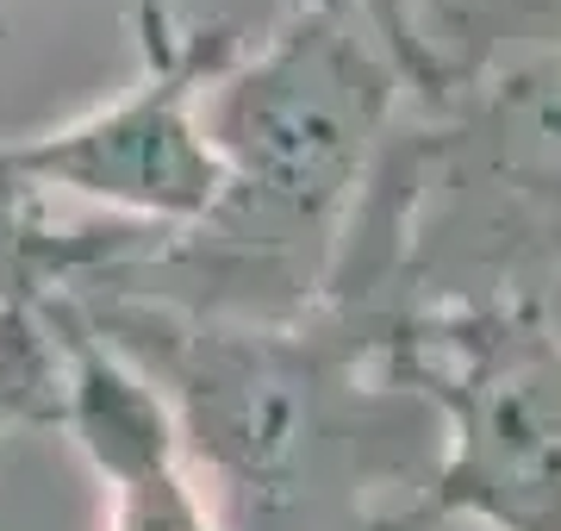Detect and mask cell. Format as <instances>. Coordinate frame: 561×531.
Here are the masks:
<instances>
[{
  "instance_id": "cell-1",
  "label": "cell",
  "mask_w": 561,
  "mask_h": 531,
  "mask_svg": "<svg viewBox=\"0 0 561 531\" xmlns=\"http://www.w3.org/2000/svg\"><path fill=\"white\" fill-rule=\"evenodd\" d=\"M162 394L219 531H375L424 482L437 426L381 369L387 313H213L62 287Z\"/></svg>"
},
{
  "instance_id": "cell-2",
  "label": "cell",
  "mask_w": 561,
  "mask_h": 531,
  "mask_svg": "<svg viewBox=\"0 0 561 531\" xmlns=\"http://www.w3.org/2000/svg\"><path fill=\"white\" fill-rule=\"evenodd\" d=\"M405 113V82L350 0H300L206 88L219 206L131 263L76 287H119L213 313H300L337 269L368 176Z\"/></svg>"
},
{
  "instance_id": "cell-3",
  "label": "cell",
  "mask_w": 561,
  "mask_h": 531,
  "mask_svg": "<svg viewBox=\"0 0 561 531\" xmlns=\"http://www.w3.org/2000/svg\"><path fill=\"white\" fill-rule=\"evenodd\" d=\"M561 287V44L481 63L405 106L319 301L368 313Z\"/></svg>"
},
{
  "instance_id": "cell-4",
  "label": "cell",
  "mask_w": 561,
  "mask_h": 531,
  "mask_svg": "<svg viewBox=\"0 0 561 531\" xmlns=\"http://www.w3.org/2000/svg\"><path fill=\"white\" fill-rule=\"evenodd\" d=\"M381 369L431 413V470L375 531L468 519L561 531V331L530 301L405 307L381 326Z\"/></svg>"
},
{
  "instance_id": "cell-5",
  "label": "cell",
  "mask_w": 561,
  "mask_h": 531,
  "mask_svg": "<svg viewBox=\"0 0 561 531\" xmlns=\"http://www.w3.org/2000/svg\"><path fill=\"white\" fill-rule=\"evenodd\" d=\"M138 76L69 125L0 144V176L32 201L101 206L113 225L181 238L219 206V157L206 144L201 106L250 44L231 20H181L169 0L131 7Z\"/></svg>"
},
{
  "instance_id": "cell-6",
  "label": "cell",
  "mask_w": 561,
  "mask_h": 531,
  "mask_svg": "<svg viewBox=\"0 0 561 531\" xmlns=\"http://www.w3.org/2000/svg\"><path fill=\"white\" fill-rule=\"evenodd\" d=\"M38 319L57 350V431L101 488V531H219L162 394L81 319L69 294H44Z\"/></svg>"
},
{
  "instance_id": "cell-7",
  "label": "cell",
  "mask_w": 561,
  "mask_h": 531,
  "mask_svg": "<svg viewBox=\"0 0 561 531\" xmlns=\"http://www.w3.org/2000/svg\"><path fill=\"white\" fill-rule=\"evenodd\" d=\"M157 245V231L113 219H57L0 176V307H32L57 287L94 282Z\"/></svg>"
},
{
  "instance_id": "cell-8",
  "label": "cell",
  "mask_w": 561,
  "mask_h": 531,
  "mask_svg": "<svg viewBox=\"0 0 561 531\" xmlns=\"http://www.w3.org/2000/svg\"><path fill=\"white\" fill-rule=\"evenodd\" d=\"M419 32L437 63V82L449 88L481 63L561 44V0H431L419 13Z\"/></svg>"
},
{
  "instance_id": "cell-9",
  "label": "cell",
  "mask_w": 561,
  "mask_h": 531,
  "mask_svg": "<svg viewBox=\"0 0 561 531\" xmlns=\"http://www.w3.org/2000/svg\"><path fill=\"white\" fill-rule=\"evenodd\" d=\"M57 426V350L32 307H0V438Z\"/></svg>"
},
{
  "instance_id": "cell-10",
  "label": "cell",
  "mask_w": 561,
  "mask_h": 531,
  "mask_svg": "<svg viewBox=\"0 0 561 531\" xmlns=\"http://www.w3.org/2000/svg\"><path fill=\"white\" fill-rule=\"evenodd\" d=\"M350 7H356V20L368 25V38L387 50V63L400 69L405 106L437 101L443 82H437V63H431L424 32H419V7H424V0H350Z\"/></svg>"
},
{
  "instance_id": "cell-11",
  "label": "cell",
  "mask_w": 561,
  "mask_h": 531,
  "mask_svg": "<svg viewBox=\"0 0 561 531\" xmlns=\"http://www.w3.org/2000/svg\"><path fill=\"white\" fill-rule=\"evenodd\" d=\"M424 7H431V0H424ZM424 7H419V13H424Z\"/></svg>"
}]
</instances>
